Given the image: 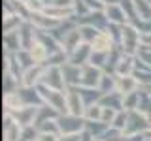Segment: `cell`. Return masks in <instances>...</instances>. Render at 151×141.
Segmentation results:
<instances>
[{
  "label": "cell",
  "instance_id": "obj_1",
  "mask_svg": "<svg viewBox=\"0 0 151 141\" xmlns=\"http://www.w3.org/2000/svg\"><path fill=\"white\" fill-rule=\"evenodd\" d=\"M66 103H68L72 115H79V113H81V92H79V90L78 92H70Z\"/></svg>",
  "mask_w": 151,
  "mask_h": 141
},
{
  "label": "cell",
  "instance_id": "obj_2",
  "mask_svg": "<svg viewBox=\"0 0 151 141\" xmlns=\"http://www.w3.org/2000/svg\"><path fill=\"white\" fill-rule=\"evenodd\" d=\"M83 77H81V85H85V87H94V85H96L98 81H100V72H98V70H93V68H89L87 72L85 73H81Z\"/></svg>",
  "mask_w": 151,
  "mask_h": 141
},
{
  "label": "cell",
  "instance_id": "obj_3",
  "mask_svg": "<svg viewBox=\"0 0 151 141\" xmlns=\"http://www.w3.org/2000/svg\"><path fill=\"white\" fill-rule=\"evenodd\" d=\"M6 141H19V122L6 119Z\"/></svg>",
  "mask_w": 151,
  "mask_h": 141
},
{
  "label": "cell",
  "instance_id": "obj_4",
  "mask_svg": "<svg viewBox=\"0 0 151 141\" xmlns=\"http://www.w3.org/2000/svg\"><path fill=\"white\" fill-rule=\"evenodd\" d=\"M110 34H104V32H100V34H98V38H94L93 40V49L94 51H104V53H106L108 49H110Z\"/></svg>",
  "mask_w": 151,
  "mask_h": 141
},
{
  "label": "cell",
  "instance_id": "obj_5",
  "mask_svg": "<svg viewBox=\"0 0 151 141\" xmlns=\"http://www.w3.org/2000/svg\"><path fill=\"white\" fill-rule=\"evenodd\" d=\"M40 141H57V137H55L53 134H51V135L49 134H42L40 135Z\"/></svg>",
  "mask_w": 151,
  "mask_h": 141
},
{
  "label": "cell",
  "instance_id": "obj_6",
  "mask_svg": "<svg viewBox=\"0 0 151 141\" xmlns=\"http://www.w3.org/2000/svg\"><path fill=\"white\" fill-rule=\"evenodd\" d=\"M57 6H72V0H53Z\"/></svg>",
  "mask_w": 151,
  "mask_h": 141
}]
</instances>
